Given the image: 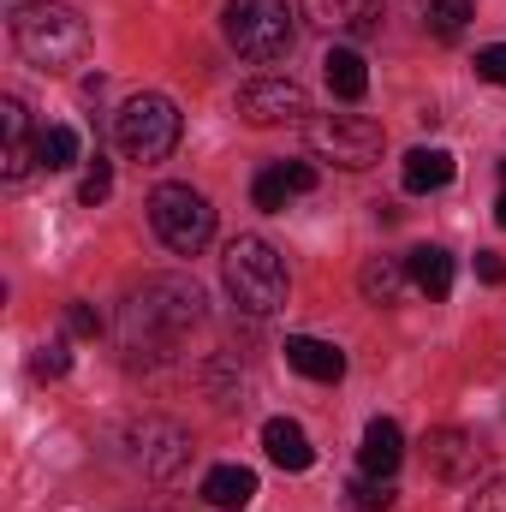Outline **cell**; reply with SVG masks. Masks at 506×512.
Here are the masks:
<instances>
[{"mask_svg":"<svg viewBox=\"0 0 506 512\" xmlns=\"http://www.w3.org/2000/svg\"><path fill=\"white\" fill-rule=\"evenodd\" d=\"M346 501L358 512H387L393 507V483H387V477H358V483L346 489Z\"/></svg>","mask_w":506,"mask_h":512,"instance_id":"22","label":"cell"},{"mask_svg":"<svg viewBox=\"0 0 506 512\" xmlns=\"http://www.w3.org/2000/svg\"><path fill=\"white\" fill-rule=\"evenodd\" d=\"M399 179H405V191H447L453 185V155L447 149H411L405 155V167H399Z\"/></svg>","mask_w":506,"mask_h":512,"instance_id":"19","label":"cell"},{"mask_svg":"<svg viewBox=\"0 0 506 512\" xmlns=\"http://www.w3.org/2000/svg\"><path fill=\"white\" fill-rule=\"evenodd\" d=\"M12 42H18V54L30 66L66 72V66H78L90 54V24H84V12H72L60 0H30L12 18Z\"/></svg>","mask_w":506,"mask_h":512,"instance_id":"2","label":"cell"},{"mask_svg":"<svg viewBox=\"0 0 506 512\" xmlns=\"http://www.w3.org/2000/svg\"><path fill=\"white\" fill-rule=\"evenodd\" d=\"M399 459H405V435H399V423H393V417H376V423L364 429V447H358L364 477H387V483H393Z\"/></svg>","mask_w":506,"mask_h":512,"instance_id":"12","label":"cell"},{"mask_svg":"<svg viewBox=\"0 0 506 512\" xmlns=\"http://www.w3.org/2000/svg\"><path fill=\"white\" fill-rule=\"evenodd\" d=\"M405 286H411V268H405L399 256H370V262L358 268V292H364V304H399Z\"/></svg>","mask_w":506,"mask_h":512,"instance_id":"17","label":"cell"},{"mask_svg":"<svg viewBox=\"0 0 506 512\" xmlns=\"http://www.w3.org/2000/svg\"><path fill=\"white\" fill-rule=\"evenodd\" d=\"M0 131H6V179L18 185V179L36 167V137H30V114H24L18 96L0 102Z\"/></svg>","mask_w":506,"mask_h":512,"instance_id":"13","label":"cell"},{"mask_svg":"<svg viewBox=\"0 0 506 512\" xmlns=\"http://www.w3.org/2000/svg\"><path fill=\"white\" fill-rule=\"evenodd\" d=\"M310 149L322 155V161H334V167H346V173H364V167H376L381 161V126L376 120H364V114H316L310 126Z\"/></svg>","mask_w":506,"mask_h":512,"instance_id":"7","label":"cell"},{"mask_svg":"<svg viewBox=\"0 0 506 512\" xmlns=\"http://www.w3.org/2000/svg\"><path fill=\"white\" fill-rule=\"evenodd\" d=\"M322 78H328V90L340 102H364V90H370V66H364L358 48H328L322 54Z\"/></svg>","mask_w":506,"mask_h":512,"instance_id":"15","label":"cell"},{"mask_svg":"<svg viewBox=\"0 0 506 512\" xmlns=\"http://www.w3.org/2000/svg\"><path fill=\"white\" fill-rule=\"evenodd\" d=\"M280 179L292 185V197H304V191H316V167H310V161H280Z\"/></svg>","mask_w":506,"mask_h":512,"instance_id":"28","label":"cell"},{"mask_svg":"<svg viewBox=\"0 0 506 512\" xmlns=\"http://www.w3.org/2000/svg\"><path fill=\"white\" fill-rule=\"evenodd\" d=\"M262 447H268V459H274L280 471H310V465H316V447H310V435H304L292 417H268V423H262Z\"/></svg>","mask_w":506,"mask_h":512,"instance_id":"14","label":"cell"},{"mask_svg":"<svg viewBox=\"0 0 506 512\" xmlns=\"http://www.w3.org/2000/svg\"><path fill=\"white\" fill-rule=\"evenodd\" d=\"M310 114V96L292 78H251L239 90V120L245 126H298Z\"/></svg>","mask_w":506,"mask_h":512,"instance_id":"8","label":"cell"},{"mask_svg":"<svg viewBox=\"0 0 506 512\" xmlns=\"http://www.w3.org/2000/svg\"><path fill=\"white\" fill-rule=\"evenodd\" d=\"M423 459H429V471H435L441 483H471V477L483 471V447H477V435H465V429H429Z\"/></svg>","mask_w":506,"mask_h":512,"instance_id":"9","label":"cell"},{"mask_svg":"<svg viewBox=\"0 0 506 512\" xmlns=\"http://www.w3.org/2000/svg\"><path fill=\"white\" fill-rule=\"evenodd\" d=\"M286 364H292L304 382H340V376H346V352L328 346V340H310V334H292V340H286Z\"/></svg>","mask_w":506,"mask_h":512,"instance_id":"11","label":"cell"},{"mask_svg":"<svg viewBox=\"0 0 506 512\" xmlns=\"http://www.w3.org/2000/svg\"><path fill=\"white\" fill-rule=\"evenodd\" d=\"M221 30H227V42L245 60H256V66L286 60L292 42H298V24H292V6L286 0H227Z\"/></svg>","mask_w":506,"mask_h":512,"instance_id":"4","label":"cell"},{"mask_svg":"<svg viewBox=\"0 0 506 512\" xmlns=\"http://www.w3.org/2000/svg\"><path fill=\"white\" fill-rule=\"evenodd\" d=\"M471 512H506V477H495V483L471 501Z\"/></svg>","mask_w":506,"mask_h":512,"instance_id":"30","label":"cell"},{"mask_svg":"<svg viewBox=\"0 0 506 512\" xmlns=\"http://www.w3.org/2000/svg\"><path fill=\"white\" fill-rule=\"evenodd\" d=\"M114 137H120V149H126L131 161H167L173 149H179V108L167 102V96H131L126 108H120V120H114Z\"/></svg>","mask_w":506,"mask_h":512,"instance_id":"6","label":"cell"},{"mask_svg":"<svg viewBox=\"0 0 506 512\" xmlns=\"http://www.w3.org/2000/svg\"><path fill=\"white\" fill-rule=\"evenodd\" d=\"M405 268H411V286H417L429 304H441V298L453 292V256L441 251V245H417V251L405 256Z\"/></svg>","mask_w":506,"mask_h":512,"instance_id":"16","label":"cell"},{"mask_svg":"<svg viewBox=\"0 0 506 512\" xmlns=\"http://www.w3.org/2000/svg\"><path fill=\"white\" fill-rule=\"evenodd\" d=\"M197 316H203V292H197L191 280H173V274L143 280L126 298V316H120L126 352L131 358H161V352H173V346L185 340V328H197Z\"/></svg>","mask_w":506,"mask_h":512,"instance_id":"1","label":"cell"},{"mask_svg":"<svg viewBox=\"0 0 506 512\" xmlns=\"http://www.w3.org/2000/svg\"><path fill=\"white\" fill-rule=\"evenodd\" d=\"M477 78H489V84H501L506 90V42H495V48L477 54Z\"/></svg>","mask_w":506,"mask_h":512,"instance_id":"27","label":"cell"},{"mask_svg":"<svg viewBox=\"0 0 506 512\" xmlns=\"http://www.w3.org/2000/svg\"><path fill=\"white\" fill-rule=\"evenodd\" d=\"M251 495H256V471H245V465H215V471L203 477V501L221 507V512L251 507Z\"/></svg>","mask_w":506,"mask_h":512,"instance_id":"18","label":"cell"},{"mask_svg":"<svg viewBox=\"0 0 506 512\" xmlns=\"http://www.w3.org/2000/svg\"><path fill=\"white\" fill-rule=\"evenodd\" d=\"M108 191H114V167L108 161H90V173H84V185H78V203H108Z\"/></svg>","mask_w":506,"mask_h":512,"instance_id":"25","label":"cell"},{"mask_svg":"<svg viewBox=\"0 0 506 512\" xmlns=\"http://www.w3.org/2000/svg\"><path fill=\"white\" fill-rule=\"evenodd\" d=\"M72 161H78V131L72 126H42L36 131V167L60 173V167H72Z\"/></svg>","mask_w":506,"mask_h":512,"instance_id":"20","label":"cell"},{"mask_svg":"<svg viewBox=\"0 0 506 512\" xmlns=\"http://www.w3.org/2000/svg\"><path fill=\"white\" fill-rule=\"evenodd\" d=\"M221 274H227L233 304L251 310V316H274L286 304V262H280V251L268 239H251V233L233 239L227 256H221Z\"/></svg>","mask_w":506,"mask_h":512,"instance_id":"3","label":"cell"},{"mask_svg":"<svg viewBox=\"0 0 506 512\" xmlns=\"http://www.w3.org/2000/svg\"><path fill=\"white\" fill-rule=\"evenodd\" d=\"M501 191H506V161H501Z\"/></svg>","mask_w":506,"mask_h":512,"instance_id":"32","label":"cell"},{"mask_svg":"<svg viewBox=\"0 0 506 512\" xmlns=\"http://www.w3.org/2000/svg\"><path fill=\"white\" fill-rule=\"evenodd\" d=\"M149 227H155V239H161L167 251L197 256L215 239V209H209V197L191 191V185H155V197H149Z\"/></svg>","mask_w":506,"mask_h":512,"instance_id":"5","label":"cell"},{"mask_svg":"<svg viewBox=\"0 0 506 512\" xmlns=\"http://www.w3.org/2000/svg\"><path fill=\"white\" fill-rule=\"evenodd\" d=\"M72 370V352H66V340H48V346H36V358H30V376L36 382H60Z\"/></svg>","mask_w":506,"mask_h":512,"instance_id":"23","label":"cell"},{"mask_svg":"<svg viewBox=\"0 0 506 512\" xmlns=\"http://www.w3.org/2000/svg\"><path fill=\"white\" fill-rule=\"evenodd\" d=\"M471 12H477V0H429V6H423V24H429V36L453 42V36L471 24Z\"/></svg>","mask_w":506,"mask_h":512,"instance_id":"21","label":"cell"},{"mask_svg":"<svg viewBox=\"0 0 506 512\" xmlns=\"http://www.w3.org/2000/svg\"><path fill=\"white\" fill-rule=\"evenodd\" d=\"M304 18L334 36H376L381 30V0H304Z\"/></svg>","mask_w":506,"mask_h":512,"instance_id":"10","label":"cell"},{"mask_svg":"<svg viewBox=\"0 0 506 512\" xmlns=\"http://www.w3.org/2000/svg\"><path fill=\"white\" fill-rule=\"evenodd\" d=\"M477 280L483 286H506V262L495 251H477Z\"/></svg>","mask_w":506,"mask_h":512,"instance_id":"29","label":"cell"},{"mask_svg":"<svg viewBox=\"0 0 506 512\" xmlns=\"http://www.w3.org/2000/svg\"><path fill=\"white\" fill-rule=\"evenodd\" d=\"M66 328H72V334H84V340H90V334H102V310H96V304H84V298H78V304H66Z\"/></svg>","mask_w":506,"mask_h":512,"instance_id":"26","label":"cell"},{"mask_svg":"<svg viewBox=\"0 0 506 512\" xmlns=\"http://www.w3.org/2000/svg\"><path fill=\"white\" fill-rule=\"evenodd\" d=\"M495 221H501V227H506V191H501V197H495Z\"/></svg>","mask_w":506,"mask_h":512,"instance_id":"31","label":"cell"},{"mask_svg":"<svg viewBox=\"0 0 506 512\" xmlns=\"http://www.w3.org/2000/svg\"><path fill=\"white\" fill-rule=\"evenodd\" d=\"M251 197H256V209H268V215H274V209H286V203H292V185L280 179V167H262V173H256V185H251Z\"/></svg>","mask_w":506,"mask_h":512,"instance_id":"24","label":"cell"}]
</instances>
